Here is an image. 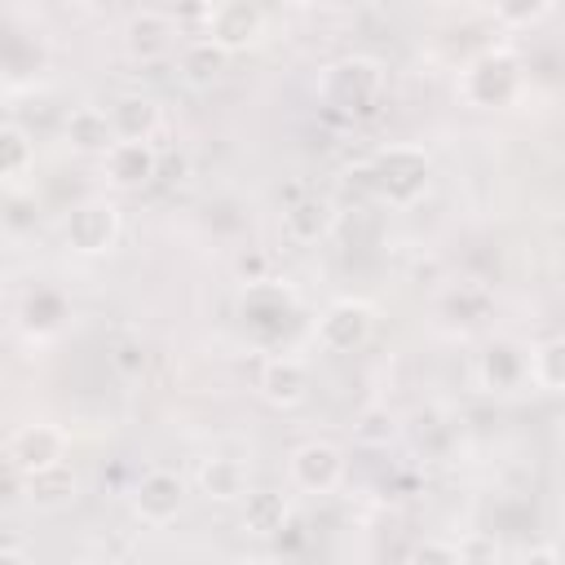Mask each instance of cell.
Listing matches in <instances>:
<instances>
[{
	"mask_svg": "<svg viewBox=\"0 0 565 565\" xmlns=\"http://www.w3.org/2000/svg\"><path fill=\"white\" fill-rule=\"evenodd\" d=\"M318 97L344 115H371L384 97V66L375 57H340L322 71Z\"/></svg>",
	"mask_w": 565,
	"mask_h": 565,
	"instance_id": "6da1fadb",
	"label": "cell"
},
{
	"mask_svg": "<svg viewBox=\"0 0 565 565\" xmlns=\"http://www.w3.org/2000/svg\"><path fill=\"white\" fill-rule=\"evenodd\" d=\"M371 199H384V203H415L424 190H428V177H433V163L419 146H384L371 163Z\"/></svg>",
	"mask_w": 565,
	"mask_h": 565,
	"instance_id": "7a4b0ae2",
	"label": "cell"
},
{
	"mask_svg": "<svg viewBox=\"0 0 565 565\" xmlns=\"http://www.w3.org/2000/svg\"><path fill=\"white\" fill-rule=\"evenodd\" d=\"M516 88H521V66L512 53H481L459 79V93L472 106H508Z\"/></svg>",
	"mask_w": 565,
	"mask_h": 565,
	"instance_id": "3957f363",
	"label": "cell"
},
{
	"mask_svg": "<svg viewBox=\"0 0 565 565\" xmlns=\"http://www.w3.org/2000/svg\"><path fill=\"white\" fill-rule=\"evenodd\" d=\"M119 238V207L110 199H84L66 216V247L79 256H102Z\"/></svg>",
	"mask_w": 565,
	"mask_h": 565,
	"instance_id": "277c9868",
	"label": "cell"
},
{
	"mask_svg": "<svg viewBox=\"0 0 565 565\" xmlns=\"http://www.w3.org/2000/svg\"><path fill=\"white\" fill-rule=\"evenodd\" d=\"M287 472H291V486L296 490H305V494H331L344 481L349 463H344V450L340 446H331V441H305V446L291 450Z\"/></svg>",
	"mask_w": 565,
	"mask_h": 565,
	"instance_id": "5b68a950",
	"label": "cell"
},
{
	"mask_svg": "<svg viewBox=\"0 0 565 565\" xmlns=\"http://www.w3.org/2000/svg\"><path fill=\"white\" fill-rule=\"evenodd\" d=\"M371 331H375V309L366 300H335L318 318L313 335H318V344L327 353H353V349H362L371 340Z\"/></svg>",
	"mask_w": 565,
	"mask_h": 565,
	"instance_id": "8992f818",
	"label": "cell"
},
{
	"mask_svg": "<svg viewBox=\"0 0 565 565\" xmlns=\"http://www.w3.org/2000/svg\"><path fill=\"white\" fill-rule=\"evenodd\" d=\"M181 508H185V481L168 468H150L132 486V512L146 525H168V521L181 516Z\"/></svg>",
	"mask_w": 565,
	"mask_h": 565,
	"instance_id": "52a82bcc",
	"label": "cell"
},
{
	"mask_svg": "<svg viewBox=\"0 0 565 565\" xmlns=\"http://www.w3.org/2000/svg\"><path fill=\"white\" fill-rule=\"evenodd\" d=\"M260 35H265V18H260V9L252 0H221L207 13V40L221 44L230 57L252 49Z\"/></svg>",
	"mask_w": 565,
	"mask_h": 565,
	"instance_id": "ba28073f",
	"label": "cell"
},
{
	"mask_svg": "<svg viewBox=\"0 0 565 565\" xmlns=\"http://www.w3.org/2000/svg\"><path fill=\"white\" fill-rule=\"evenodd\" d=\"M177 31H181L177 18H168L159 9H141L124 26V49L132 62H163L177 49Z\"/></svg>",
	"mask_w": 565,
	"mask_h": 565,
	"instance_id": "9c48e42d",
	"label": "cell"
},
{
	"mask_svg": "<svg viewBox=\"0 0 565 565\" xmlns=\"http://www.w3.org/2000/svg\"><path fill=\"white\" fill-rule=\"evenodd\" d=\"M4 455H9V463H13L18 472H35V468H44V463L66 459V433H62L57 424H22V428L9 437Z\"/></svg>",
	"mask_w": 565,
	"mask_h": 565,
	"instance_id": "30bf717a",
	"label": "cell"
},
{
	"mask_svg": "<svg viewBox=\"0 0 565 565\" xmlns=\"http://www.w3.org/2000/svg\"><path fill=\"white\" fill-rule=\"evenodd\" d=\"M340 212L327 194H291V203L282 207V234L291 243H318L335 230Z\"/></svg>",
	"mask_w": 565,
	"mask_h": 565,
	"instance_id": "8fae6325",
	"label": "cell"
},
{
	"mask_svg": "<svg viewBox=\"0 0 565 565\" xmlns=\"http://www.w3.org/2000/svg\"><path fill=\"white\" fill-rule=\"evenodd\" d=\"M477 380L486 393H512L525 384V349L516 340H490L477 353Z\"/></svg>",
	"mask_w": 565,
	"mask_h": 565,
	"instance_id": "7c38bea8",
	"label": "cell"
},
{
	"mask_svg": "<svg viewBox=\"0 0 565 565\" xmlns=\"http://www.w3.org/2000/svg\"><path fill=\"white\" fill-rule=\"evenodd\" d=\"M102 159H106V177L119 190H137L150 177H159V150L150 141H115Z\"/></svg>",
	"mask_w": 565,
	"mask_h": 565,
	"instance_id": "4fadbf2b",
	"label": "cell"
},
{
	"mask_svg": "<svg viewBox=\"0 0 565 565\" xmlns=\"http://www.w3.org/2000/svg\"><path fill=\"white\" fill-rule=\"evenodd\" d=\"M256 388H260V397H265L269 406H296V402L309 397V371H305L300 358L278 353V358H269V362L260 366Z\"/></svg>",
	"mask_w": 565,
	"mask_h": 565,
	"instance_id": "5bb4252c",
	"label": "cell"
},
{
	"mask_svg": "<svg viewBox=\"0 0 565 565\" xmlns=\"http://www.w3.org/2000/svg\"><path fill=\"white\" fill-rule=\"evenodd\" d=\"M110 128L119 141H150L159 128H163V115H159V102L146 97V93H124L110 102Z\"/></svg>",
	"mask_w": 565,
	"mask_h": 565,
	"instance_id": "9a60e30c",
	"label": "cell"
},
{
	"mask_svg": "<svg viewBox=\"0 0 565 565\" xmlns=\"http://www.w3.org/2000/svg\"><path fill=\"white\" fill-rule=\"evenodd\" d=\"M66 141L79 150V154H106L119 137H115V128H110V115L102 110V106H75L71 115H66Z\"/></svg>",
	"mask_w": 565,
	"mask_h": 565,
	"instance_id": "2e32d148",
	"label": "cell"
},
{
	"mask_svg": "<svg viewBox=\"0 0 565 565\" xmlns=\"http://www.w3.org/2000/svg\"><path fill=\"white\" fill-rule=\"evenodd\" d=\"M199 490L216 503H234L247 494V463L234 455H212L199 463Z\"/></svg>",
	"mask_w": 565,
	"mask_h": 565,
	"instance_id": "e0dca14e",
	"label": "cell"
},
{
	"mask_svg": "<svg viewBox=\"0 0 565 565\" xmlns=\"http://www.w3.org/2000/svg\"><path fill=\"white\" fill-rule=\"evenodd\" d=\"M22 486H26V499L31 503H40V508H62V503H71L75 499V468L66 463V459H57V463H44V468H35V472H22Z\"/></svg>",
	"mask_w": 565,
	"mask_h": 565,
	"instance_id": "ac0fdd59",
	"label": "cell"
},
{
	"mask_svg": "<svg viewBox=\"0 0 565 565\" xmlns=\"http://www.w3.org/2000/svg\"><path fill=\"white\" fill-rule=\"evenodd\" d=\"M243 499H247V503H243V530H247V534L274 539V534L287 530L291 508H287V499H282L278 490H247Z\"/></svg>",
	"mask_w": 565,
	"mask_h": 565,
	"instance_id": "d6986e66",
	"label": "cell"
},
{
	"mask_svg": "<svg viewBox=\"0 0 565 565\" xmlns=\"http://www.w3.org/2000/svg\"><path fill=\"white\" fill-rule=\"evenodd\" d=\"M225 66H230V53H225L221 44H212L207 35L181 49V79H185L190 88H212V84L225 75Z\"/></svg>",
	"mask_w": 565,
	"mask_h": 565,
	"instance_id": "ffe728a7",
	"label": "cell"
},
{
	"mask_svg": "<svg viewBox=\"0 0 565 565\" xmlns=\"http://www.w3.org/2000/svg\"><path fill=\"white\" fill-rule=\"evenodd\" d=\"M525 380L543 393H561V384H565V340L547 335V340L530 344L525 349Z\"/></svg>",
	"mask_w": 565,
	"mask_h": 565,
	"instance_id": "44dd1931",
	"label": "cell"
},
{
	"mask_svg": "<svg viewBox=\"0 0 565 565\" xmlns=\"http://www.w3.org/2000/svg\"><path fill=\"white\" fill-rule=\"evenodd\" d=\"M490 309H494V296L481 282H450L441 296V313L455 322H481L490 318Z\"/></svg>",
	"mask_w": 565,
	"mask_h": 565,
	"instance_id": "7402d4cb",
	"label": "cell"
},
{
	"mask_svg": "<svg viewBox=\"0 0 565 565\" xmlns=\"http://www.w3.org/2000/svg\"><path fill=\"white\" fill-rule=\"evenodd\" d=\"M31 163H35V146H31L26 128H18V124H0V181L26 177Z\"/></svg>",
	"mask_w": 565,
	"mask_h": 565,
	"instance_id": "603a6c76",
	"label": "cell"
},
{
	"mask_svg": "<svg viewBox=\"0 0 565 565\" xmlns=\"http://www.w3.org/2000/svg\"><path fill=\"white\" fill-rule=\"evenodd\" d=\"M353 433H358L362 446H388L397 437V415L388 406H371V411H362V419H358Z\"/></svg>",
	"mask_w": 565,
	"mask_h": 565,
	"instance_id": "cb8c5ba5",
	"label": "cell"
},
{
	"mask_svg": "<svg viewBox=\"0 0 565 565\" xmlns=\"http://www.w3.org/2000/svg\"><path fill=\"white\" fill-rule=\"evenodd\" d=\"M547 9H552V0H494V18L508 26H534Z\"/></svg>",
	"mask_w": 565,
	"mask_h": 565,
	"instance_id": "d4e9b609",
	"label": "cell"
},
{
	"mask_svg": "<svg viewBox=\"0 0 565 565\" xmlns=\"http://www.w3.org/2000/svg\"><path fill=\"white\" fill-rule=\"evenodd\" d=\"M110 362H115L124 375H137V371L146 366V349H141L137 340H115V344H110Z\"/></svg>",
	"mask_w": 565,
	"mask_h": 565,
	"instance_id": "484cf974",
	"label": "cell"
},
{
	"mask_svg": "<svg viewBox=\"0 0 565 565\" xmlns=\"http://www.w3.org/2000/svg\"><path fill=\"white\" fill-rule=\"evenodd\" d=\"M472 556L494 561V556H499V547H494L490 539H463V543H455V561H472Z\"/></svg>",
	"mask_w": 565,
	"mask_h": 565,
	"instance_id": "4316f807",
	"label": "cell"
},
{
	"mask_svg": "<svg viewBox=\"0 0 565 565\" xmlns=\"http://www.w3.org/2000/svg\"><path fill=\"white\" fill-rule=\"evenodd\" d=\"M415 556H441V561H455V543H419Z\"/></svg>",
	"mask_w": 565,
	"mask_h": 565,
	"instance_id": "83f0119b",
	"label": "cell"
},
{
	"mask_svg": "<svg viewBox=\"0 0 565 565\" xmlns=\"http://www.w3.org/2000/svg\"><path fill=\"white\" fill-rule=\"evenodd\" d=\"M0 556H9V561H22V556H26V547H22L18 539H0Z\"/></svg>",
	"mask_w": 565,
	"mask_h": 565,
	"instance_id": "f1b7e54d",
	"label": "cell"
}]
</instances>
